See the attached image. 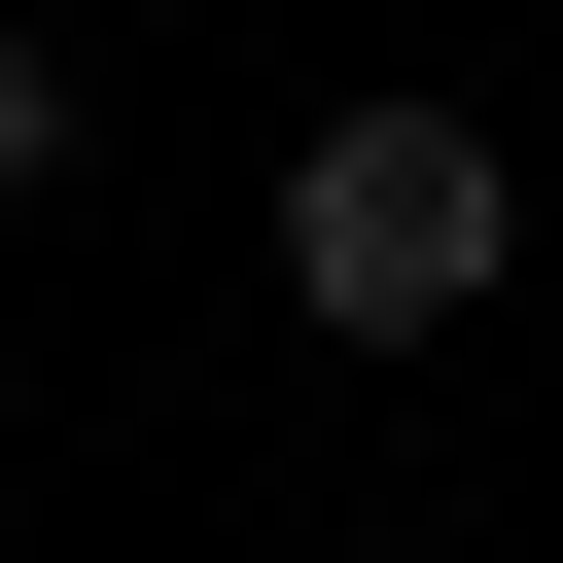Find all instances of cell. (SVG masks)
Listing matches in <instances>:
<instances>
[{
  "label": "cell",
  "mask_w": 563,
  "mask_h": 563,
  "mask_svg": "<svg viewBox=\"0 0 563 563\" xmlns=\"http://www.w3.org/2000/svg\"><path fill=\"white\" fill-rule=\"evenodd\" d=\"M493 282H528V141H493V106L387 70V106L282 141V317H317V352H457Z\"/></svg>",
  "instance_id": "1"
},
{
  "label": "cell",
  "mask_w": 563,
  "mask_h": 563,
  "mask_svg": "<svg viewBox=\"0 0 563 563\" xmlns=\"http://www.w3.org/2000/svg\"><path fill=\"white\" fill-rule=\"evenodd\" d=\"M70 141H106V106H70V35H35V0H0V211H35V176H70Z\"/></svg>",
  "instance_id": "2"
}]
</instances>
